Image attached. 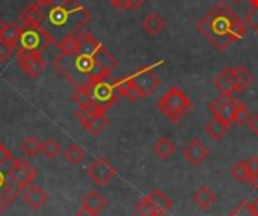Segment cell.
<instances>
[{"instance_id": "1", "label": "cell", "mask_w": 258, "mask_h": 216, "mask_svg": "<svg viewBox=\"0 0 258 216\" xmlns=\"http://www.w3.org/2000/svg\"><path fill=\"white\" fill-rule=\"evenodd\" d=\"M45 8L47 11L42 27L57 45L67 36L83 29L91 20V12L77 0H53Z\"/></svg>"}, {"instance_id": "2", "label": "cell", "mask_w": 258, "mask_h": 216, "mask_svg": "<svg viewBox=\"0 0 258 216\" xmlns=\"http://www.w3.org/2000/svg\"><path fill=\"white\" fill-rule=\"evenodd\" d=\"M239 20V15L227 3L219 2L197 23V29L218 50L224 51L234 42L230 30Z\"/></svg>"}, {"instance_id": "3", "label": "cell", "mask_w": 258, "mask_h": 216, "mask_svg": "<svg viewBox=\"0 0 258 216\" xmlns=\"http://www.w3.org/2000/svg\"><path fill=\"white\" fill-rule=\"evenodd\" d=\"M94 65V58L77 53L73 56L62 55L59 53L53 59V67L77 89V88H85L89 85L91 76L89 71Z\"/></svg>"}, {"instance_id": "4", "label": "cell", "mask_w": 258, "mask_h": 216, "mask_svg": "<svg viewBox=\"0 0 258 216\" xmlns=\"http://www.w3.org/2000/svg\"><path fill=\"white\" fill-rule=\"evenodd\" d=\"M157 107L171 123H180L192 111V101L183 89L172 86L157 101Z\"/></svg>"}, {"instance_id": "5", "label": "cell", "mask_w": 258, "mask_h": 216, "mask_svg": "<svg viewBox=\"0 0 258 216\" xmlns=\"http://www.w3.org/2000/svg\"><path fill=\"white\" fill-rule=\"evenodd\" d=\"M50 45H57L50 33L42 27L36 24H27L23 23L20 26V39H18V50H27V51H38L44 53Z\"/></svg>"}, {"instance_id": "6", "label": "cell", "mask_w": 258, "mask_h": 216, "mask_svg": "<svg viewBox=\"0 0 258 216\" xmlns=\"http://www.w3.org/2000/svg\"><path fill=\"white\" fill-rule=\"evenodd\" d=\"M86 88L89 89L91 92V97H92V101L101 107L104 112L113 106L122 95L118 92V89L115 88L113 85V80L110 79V74L98 82H91L89 85H86Z\"/></svg>"}, {"instance_id": "7", "label": "cell", "mask_w": 258, "mask_h": 216, "mask_svg": "<svg viewBox=\"0 0 258 216\" xmlns=\"http://www.w3.org/2000/svg\"><path fill=\"white\" fill-rule=\"evenodd\" d=\"M157 65H162V61H157L151 65H145L141 67L139 70H136L130 77L133 80V83L141 89V92L144 94V97L151 95L160 85V77L156 74L154 68Z\"/></svg>"}, {"instance_id": "8", "label": "cell", "mask_w": 258, "mask_h": 216, "mask_svg": "<svg viewBox=\"0 0 258 216\" xmlns=\"http://www.w3.org/2000/svg\"><path fill=\"white\" fill-rule=\"evenodd\" d=\"M36 174V170L24 159H14V162L8 168V176L11 182L21 191L32 185Z\"/></svg>"}, {"instance_id": "9", "label": "cell", "mask_w": 258, "mask_h": 216, "mask_svg": "<svg viewBox=\"0 0 258 216\" xmlns=\"http://www.w3.org/2000/svg\"><path fill=\"white\" fill-rule=\"evenodd\" d=\"M239 100L234 95H228V94H219L210 104H209V111L219 120H222L225 124L231 126L236 109L239 106Z\"/></svg>"}, {"instance_id": "10", "label": "cell", "mask_w": 258, "mask_h": 216, "mask_svg": "<svg viewBox=\"0 0 258 216\" xmlns=\"http://www.w3.org/2000/svg\"><path fill=\"white\" fill-rule=\"evenodd\" d=\"M17 61L20 68L27 74V77L35 79L38 77L44 68H45V59L38 51H27V50H18Z\"/></svg>"}, {"instance_id": "11", "label": "cell", "mask_w": 258, "mask_h": 216, "mask_svg": "<svg viewBox=\"0 0 258 216\" xmlns=\"http://www.w3.org/2000/svg\"><path fill=\"white\" fill-rule=\"evenodd\" d=\"M89 179L98 185V186H104L107 185L115 176H116V170L115 167L104 157H97L91 162V165L86 170Z\"/></svg>"}, {"instance_id": "12", "label": "cell", "mask_w": 258, "mask_h": 216, "mask_svg": "<svg viewBox=\"0 0 258 216\" xmlns=\"http://www.w3.org/2000/svg\"><path fill=\"white\" fill-rule=\"evenodd\" d=\"M210 151L209 148L203 144L201 139L194 138L192 141H189L184 147H183V157L190 164V165H201L207 157H209Z\"/></svg>"}, {"instance_id": "13", "label": "cell", "mask_w": 258, "mask_h": 216, "mask_svg": "<svg viewBox=\"0 0 258 216\" xmlns=\"http://www.w3.org/2000/svg\"><path fill=\"white\" fill-rule=\"evenodd\" d=\"M215 86L221 91V94L234 95V92H240L239 80H237V76H236L234 68H231V67L224 68L215 77Z\"/></svg>"}, {"instance_id": "14", "label": "cell", "mask_w": 258, "mask_h": 216, "mask_svg": "<svg viewBox=\"0 0 258 216\" xmlns=\"http://www.w3.org/2000/svg\"><path fill=\"white\" fill-rule=\"evenodd\" d=\"M74 35H76V39H77V42H79V53L94 58V55H95V53L98 51V48L101 47L100 41H98L91 32H88V30H85V29L77 30Z\"/></svg>"}, {"instance_id": "15", "label": "cell", "mask_w": 258, "mask_h": 216, "mask_svg": "<svg viewBox=\"0 0 258 216\" xmlns=\"http://www.w3.org/2000/svg\"><path fill=\"white\" fill-rule=\"evenodd\" d=\"M23 200L26 201L27 206H30L32 209L38 210V209H41V207L47 203L48 197H47V192H45L41 186H38V185H30L29 188L24 189V192H23Z\"/></svg>"}, {"instance_id": "16", "label": "cell", "mask_w": 258, "mask_h": 216, "mask_svg": "<svg viewBox=\"0 0 258 216\" xmlns=\"http://www.w3.org/2000/svg\"><path fill=\"white\" fill-rule=\"evenodd\" d=\"M106 206H107L106 198L97 191H91L82 198V207L95 215H100L106 209Z\"/></svg>"}, {"instance_id": "17", "label": "cell", "mask_w": 258, "mask_h": 216, "mask_svg": "<svg viewBox=\"0 0 258 216\" xmlns=\"http://www.w3.org/2000/svg\"><path fill=\"white\" fill-rule=\"evenodd\" d=\"M21 18H23V23L42 26V24H44V20H45L44 6H41V5H38V3L33 2V3L29 5L24 11H21Z\"/></svg>"}, {"instance_id": "18", "label": "cell", "mask_w": 258, "mask_h": 216, "mask_svg": "<svg viewBox=\"0 0 258 216\" xmlns=\"http://www.w3.org/2000/svg\"><path fill=\"white\" fill-rule=\"evenodd\" d=\"M194 203L200 207V209H209V207H212L215 203H216V200H218V194L215 192V191H212L210 188H207V186H203V188H200L198 191H195V194H194Z\"/></svg>"}, {"instance_id": "19", "label": "cell", "mask_w": 258, "mask_h": 216, "mask_svg": "<svg viewBox=\"0 0 258 216\" xmlns=\"http://www.w3.org/2000/svg\"><path fill=\"white\" fill-rule=\"evenodd\" d=\"M147 197H148L150 201L154 204V207L157 209V212L160 213V216H163L166 212H169L171 207H172V200H171L169 195H168L166 192H163V191L154 189V191H151Z\"/></svg>"}, {"instance_id": "20", "label": "cell", "mask_w": 258, "mask_h": 216, "mask_svg": "<svg viewBox=\"0 0 258 216\" xmlns=\"http://www.w3.org/2000/svg\"><path fill=\"white\" fill-rule=\"evenodd\" d=\"M94 61L104 70L110 74V71H113L116 67H118V59L101 44V47L98 48V51L94 55Z\"/></svg>"}, {"instance_id": "21", "label": "cell", "mask_w": 258, "mask_h": 216, "mask_svg": "<svg viewBox=\"0 0 258 216\" xmlns=\"http://www.w3.org/2000/svg\"><path fill=\"white\" fill-rule=\"evenodd\" d=\"M206 133H207V136L209 138H212L213 141H222L224 138H225V135H227V132H228V129H230V126L228 124H225L222 120H219V118H212L207 124H206Z\"/></svg>"}, {"instance_id": "22", "label": "cell", "mask_w": 258, "mask_h": 216, "mask_svg": "<svg viewBox=\"0 0 258 216\" xmlns=\"http://www.w3.org/2000/svg\"><path fill=\"white\" fill-rule=\"evenodd\" d=\"M154 153L162 160H169L175 153V144L169 138H159L153 145Z\"/></svg>"}, {"instance_id": "23", "label": "cell", "mask_w": 258, "mask_h": 216, "mask_svg": "<svg viewBox=\"0 0 258 216\" xmlns=\"http://www.w3.org/2000/svg\"><path fill=\"white\" fill-rule=\"evenodd\" d=\"M163 27H165V20L157 12L148 14L142 21V29L148 35H159L163 30Z\"/></svg>"}, {"instance_id": "24", "label": "cell", "mask_w": 258, "mask_h": 216, "mask_svg": "<svg viewBox=\"0 0 258 216\" xmlns=\"http://www.w3.org/2000/svg\"><path fill=\"white\" fill-rule=\"evenodd\" d=\"M18 39H20V26H15L14 23H8L5 24L2 33H0V41H3L5 44L17 48L18 45Z\"/></svg>"}, {"instance_id": "25", "label": "cell", "mask_w": 258, "mask_h": 216, "mask_svg": "<svg viewBox=\"0 0 258 216\" xmlns=\"http://www.w3.org/2000/svg\"><path fill=\"white\" fill-rule=\"evenodd\" d=\"M109 126V118L106 117V114H101V115H95L91 121H89V124L85 127L92 136H98L106 127Z\"/></svg>"}, {"instance_id": "26", "label": "cell", "mask_w": 258, "mask_h": 216, "mask_svg": "<svg viewBox=\"0 0 258 216\" xmlns=\"http://www.w3.org/2000/svg\"><path fill=\"white\" fill-rule=\"evenodd\" d=\"M234 71H236V76H237V80H239L240 92L251 88V85L254 83V76L249 73V70L242 67V65H237V67H234Z\"/></svg>"}, {"instance_id": "27", "label": "cell", "mask_w": 258, "mask_h": 216, "mask_svg": "<svg viewBox=\"0 0 258 216\" xmlns=\"http://www.w3.org/2000/svg\"><path fill=\"white\" fill-rule=\"evenodd\" d=\"M41 147H42V142H39L36 138L33 136H29L26 138L23 142H21V151L29 156V157H33V156H38L41 153Z\"/></svg>"}, {"instance_id": "28", "label": "cell", "mask_w": 258, "mask_h": 216, "mask_svg": "<svg viewBox=\"0 0 258 216\" xmlns=\"http://www.w3.org/2000/svg\"><path fill=\"white\" fill-rule=\"evenodd\" d=\"M63 154H65L67 162L71 164V165H79V164L85 159V156H86L85 150H83L82 147L76 145V144H71V145L65 150Z\"/></svg>"}, {"instance_id": "29", "label": "cell", "mask_w": 258, "mask_h": 216, "mask_svg": "<svg viewBox=\"0 0 258 216\" xmlns=\"http://www.w3.org/2000/svg\"><path fill=\"white\" fill-rule=\"evenodd\" d=\"M59 51L62 55H68V56L77 55L79 53V42L76 39V35H70L65 39H62L59 42Z\"/></svg>"}, {"instance_id": "30", "label": "cell", "mask_w": 258, "mask_h": 216, "mask_svg": "<svg viewBox=\"0 0 258 216\" xmlns=\"http://www.w3.org/2000/svg\"><path fill=\"white\" fill-rule=\"evenodd\" d=\"M230 174L240 183H245L249 180V174L246 170V160H239L230 168Z\"/></svg>"}, {"instance_id": "31", "label": "cell", "mask_w": 258, "mask_h": 216, "mask_svg": "<svg viewBox=\"0 0 258 216\" xmlns=\"http://www.w3.org/2000/svg\"><path fill=\"white\" fill-rule=\"evenodd\" d=\"M136 213L139 216H160L154 204L150 201V198L145 195L138 204H136Z\"/></svg>"}, {"instance_id": "32", "label": "cell", "mask_w": 258, "mask_h": 216, "mask_svg": "<svg viewBox=\"0 0 258 216\" xmlns=\"http://www.w3.org/2000/svg\"><path fill=\"white\" fill-rule=\"evenodd\" d=\"M251 117H252L251 111L243 103H239V106L236 109V114H234V118H233V123H236L240 127H246L249 120H251Z\"/></svg>"}, {"instance_id": "33", "label": "cell", "mask_w": 258, "mask_h": 216, "mask_svg": "<svg viewBox=\"0 0 258 216\" xmlns=\"http://www.w3.org/2000/svg\"><path fill=\"white\" fill-rule=\"evenodd\" d=\"M41 153H42L47 159H54V157L60 153V144H59L56 139H47V141L42 142Z\"/></svg>"}, {"instance_id": "34", "label": "cell", "mask_w": 258, "mask_h": 216, "mask_svg": "<svg viewBox=\"0 0 258 216\" xmlns=\"http://www.w3.org/2000/svg\"><path fill=\"white\" fill-rule=\"evenodd\" d=\"M246 170H248V174H249L248 183H251L252 188L258 189V156H251L246 160Z\"/></svg>"}, {"instance_id": "35", "label": "cell", "mask_w": 258, "mask_h": 216, "mask_svg": "<svg viewBox=\"0 0 258 216\" xmlns=\"http://www.w3.org/2000/svg\"><path fill=\"white\" fill-rule=\"evenodd\" d=\"M73 100L79 104V107H86L92 103V97H91V92L89 89L85 86V88H77L73 94Z\"/></svg>"}, {"instance_id": "36", "label": "cell", "mask_w": 258, "mask_h": 216, "mask_svg": "<svg viewBox=\"0 0 258 216\" xmlns=\"http://www.w3.org/2000/svg\"><path fill=\"white\" fill-rule=\"evenodd\" d=\"M21 194V189H18L17 186L15 188H9L2 197H0V213L6 209V207H9L15 200H17V197Z\"/></svg>"}, {"instance_id": "37", "label": "cell", "mask_w": 258, "mask_h": 216, "mask_svg": "<svg viewBox=\"0 0 258 216\" xmlns=\"http://www.w3.org/2000/svg\"><path fill=\"white\" fill-rule=\"evenodd\" d=\"M230 216H255L252 212V207H251V201L245 200V201H240L231 212Z\"/></svg>"}, {"instance_id": "38", "label": "cell", "mask_w": 258, "mask_h": 216, "mask_svg": "<svg viewBox=\"0 0 258 216\" xmlns=\"http://www.w3.org/2000/svg\"><path fill=\"white\" fill-rule=\"evenodd\" d=\"M230 33H231V38H233L234 42H236V41H240V39L246 35V21L239 20L236 24H233Z\"/></svg>"}, {"instance_id": "39", "label": "cell", "mask_w": 258, "mask_h": 216, "mask_svg": "<svg viewBox=\"0 0 258 216\" xmlns=\"http://www.w3.org/2000/svg\"><path fill=\"white\" fill-rule=\"evenodd\" d=\"M74 117L77 118V121H79L83 127H86V126L89 124V121L95 117V114H92L88 107H79V109L74 112Z\"/></svg>"}, {"instance_id": "40", "label": "cell", "mask_w": 258, "mask_h": 216, "mask_svg": "<svg viewBox=\"0 0 258 216\" xmlns=\"http://www.w3.org/2000/svg\"><path fill=\"white\" fill-rule=\"evenodd\" d=\"M113 85H115V88L118 89V92L124 97V95L127 94V91L133 86V80H132L130 76H127V77H121V79L113 80Z\"/></svg>"}, {"instance_id": "41", "label": "cell", "mask_w": 258, "mask_h": 216, "mask_svg": "<svg viewBox=\"0 0 258 216\" xmlns=\"http://www.w3.org/2000/svg\"><path fill=\"white\" fill-rule=\"evenodd\" d=\"M245 21H246V24H249L258 33V6L251 8V11L245 17Z\"/></svg>"}, {"instance_id": "42", "label": "cell", "mask_w": 258, "mask_h": 216, "mask_svg": "<svg viewBox=\"0 0 258 216\" xmlns=\"http://www.w3.org/2000/svg\"><path fill=\"white\" fill-rule=\"evenodd\" d=\"M124 97H125V98H127L130 103H136L138 100H141V98H145V97H144V94L141 92V89H139V88H138L135 83H133V86H132L128 91H127V94H125Z\"/></svg>"}, {"instance_id": "43", "label": "cell", "mask_w": 258, "mask_h": 216, "mask_svg": "<svg viewBox=\"0 0 258 216\" xmlns=\"http://www.w3.org/2000/svg\"><path fill=\"white\" fill-rule=\"evenodd\" d=\"M12 48H14V47H11V45L5 44L3 41H0V64L6 62V61L11 58V55H12Z\"/></svg>"}, {"instance_id": "44", "label": "cell", "mask_w": 258, "mask_h": 216, "mask_svg": "<svg viewBox=\"0 0 258 216\" xmlns=\"http://www.w3.org/2000/svg\"><path fill=\"white\" fill-rule=\"evenodd\" d=\"M255 136H258V114H254L252 117H251V120H249V123H248V126H246Z\"/></svg>"}, {"instance_id": "45", "label": "cell", "mask_w": 258, "mask_h": 216, "mask_svg": "<svg viewBox=\"0 0 258 216\" xmlns=\"http://www.w3.org/2000/svg\"><path fill=\"white\" fill-rule=\"evenodd\" d=\"M144 5V0H125V9H138Z\"/></svg>"}, {"instance_id": "46", "label": "cell", "mask_w": 258, "mask_h": 216, "mask_svg": "<svg viewBox=\"0 0 258 216\" xmlns=\"http://www.w3.org/2000/svg\"><path fill=\"white\" fill-rule=\"evenodd\" d=\"M9 188H11V185L5 180V177H3V174H2V171H0V194L6 192Z\"/></svg>"}, {"instance_id": "47", "label": "cell", "mask_w": 258, "mask_h": 216, "mask_svg": "<svg viewBox=\"0 0 258 216\" xmlns=\"http://www.w3.org/2000/svg\"><path fill=\"white\" fill-rule=\"evenodd\" d=\"M113 6H116L118 9H125V0H109Z\"/></svg>"}, {"instance_id": "48", "label": "cell", "mask_w": 258, "mask_h": 216, "mask_svg": "<svg viewBox=\"0 0 258 216\" xmlns=\"http://www.w3.org/2000/svg\"><path fill=\"white\" fill-rule=\"evenodd\" d=\"M74 216H98V215H95V213H92V212H89V210H86V209H83V207H82V209H80V210H79V212H77Z\"/></svg>"}, {"instance_id": "49", "label": "cell", "mask_w": 258, "mask_h": 216, "mask_svg": "<svg viewBox=\"0 0 258 216\" xmlns=\"http://www.w3.org/2000/svg\"><path fill=\"white\" fill-rule=\"evenodd\" d=\"M251 207H252V212H254V215L258 216V197H255V198L251 201Z\"/></svg>"}, {"instance_id": "50", "label": "cell", "mask_w": 258, "mask_h": 216, "mask_svg": "<svg viewBox=\"0 0 258 216\" xmlns=\"http://www.w3.org/2000/svg\"><path fill=\"white\" fill-rule=\"evenodd\" d=\"M35 3H38V5H41V6H48L53 0H33Z\"/></svg>"}, {"instance_id": "51", "label": "cell", "mask_w": 258, "mask_h": 216, "mask_svg": "<svg viewBox=\"0 0 258 216\" xmlns=\"http://www.w3.org/2000/svg\"><path fill=\"white\" fill-rule=\"evenodd\" d=\"M249 3H251V6L254 8V6H258V0H248Z\"/></svg>"}, {"instance_id": "52", "label": "cell", "mask_w": 258, "mask_h": 216, "mask_svg": "<svg viewBox=\"0 0 258 216\" xmlns=\"http://www.w3.org/2000/svg\"><path fill=\"white\" fill-rule=\"evenodd\" d=\"M3 27H5V23H3V20L0 18V33H2V30H3Z\"/></svg>"}, {"instance_id": "53", "label": "cell", "mask_w": 258, "mask_h": 216, "mask_svg": "<svg viewBox=\"0 0 258 216\" xmlns=\"http://www.w3.org/2000/svg\"><path fill=\"white\" fill-rule=\"evenodd\" d=\"M231 2H233V3H240L242 0H231Z\"/></svg>"}]
</instances>
